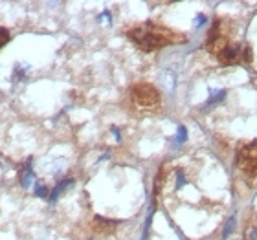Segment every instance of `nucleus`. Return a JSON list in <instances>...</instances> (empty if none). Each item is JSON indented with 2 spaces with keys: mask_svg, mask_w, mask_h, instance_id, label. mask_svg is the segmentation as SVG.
I'll return each mask as SVG.
<instances>
[{
  "mask_svg": "<svg viewBox=\"0 0 257 240\" xmlns=\"http://www.w3.org/2000/svg\"><path fill=\"white\" fill-rule=\"evenodd\" d=\"M128 37L133 39L134 44L138 48L145 50V52H153V50H158L162 46H167V44H173L177 35L169 30L162 26H155V24H142V26H136L128 32Z\"/></svg>",
  "mask_w": 257,
  "mask_h": 240,
  "instance_id": "1",
  "label": "nucleus"
},
{
  "mask_svg": "<svg viewBox=\"0 0 257 240\" xmlns=\"http://www.w3.org/2000/svg\"><path fill=\"white\" fill-rule=\"evenodd\" d=\"M133 99L136 101V105L140 107H155L160 101V94L156 90L155 86L151 85H134L133 88Z\"/></svg>",
  "mask_w": 257,
  "mask_h": 240,
  "instance_id": "2",
  "label": "nucleus"
},
{
  "mask_svg": "<svg viewBox=\"0 0 257 240\" xmlns=\"http://www.w3.org/2000/svg\"><path fill=\"white\" fill-rule=\"evenodd\" d=\"M237 165L241 167L246 174H255L257 172V143H248L242 147L239 152V161Z\"/></svg>",
  "mask_w": 257,
  "mask_h": 240,
  "instance_id": "3",
  "label": "nucleus"
},
{
  "mask_svg": "<svg viewBox=\"0 0 257 240\" xmlns=\"http://www.w3.org/2000/svg\"><path fill=\"white\" fill-rule=\"evenodd\" d=\"M72 183H74V180H70V178H66V180H63V181H61L59 185H57V187H55V189H54V192H52V196H50V202L54 203V202H55V198L59 196V194H61V191H63L64 187L72 185Z\"/></svg>",
  "mask_w": 257,
  "mask_h": 240,
  "instance_id": "4",
  "label": "nucleus"
},
{
  "mask_svg": "<svg viewBox=\"0 0 257 240\" xmlns=\"http://www.w3.org/2000/svg\"><path fill=\"white\" fill-rule=\"evenodd\" d=\"M33 183V172L32 169H26V171H22V176H21V185L24 189H30Z\"/></svg>",
  "mask_w": 257,
  "mask_h": 240,
  "instance_id": "5",
  "label": "nucleus"
},
{
  "mask_svg": "<svg viewBox=\"0 0 257 240\" xmlns=\"http://www.w3.org/2000/svg\"><path fill=\"white\" fill-rule=\"evenodd\" d=\"M233 229H235V216H230L228 218V222H226L224 229H222V238H230V235L233 233Z\"/></svg>",
  "mask_w": 257,
  "mask_h": 240,
  "instance_id": "6",
  "label": "nucleus"
},
{
  "mask_svg": "<svg viewBox=\"0 0 257 240\" xmlns=\"http://www.w3.org/2000/svg\"><path fill=\"white\" fill-rule=\"evenodd\" d=\"M226 97V92L220 90V92H211V97L208 99V105H215V103H219L220 99H224Z\"/></svg>",
  "mask_w": 257,
  "mask_h": 240,
  "instance_id": "7",
  "label": "nucleus"
},
{
  "mask_svg": "<svg viewBox=\"0 0 257 240\" xmlns=\"http://www.w3.org/2000/svg\"><path fill=\"white\" fill-rule=\"evenodd\" d=\"M8 43H10V32L6 28H0V48H4Z\"/></svg>",
  "mask_w": 257,
  "mask_h": 240,
  "instance_id": "8",
  "label": "nucleus"
},
{
  "mask_svg": "<svg viewBox=\"0 0 257 240\" xmlns=\"http://www.w3.org/2000/svg\"><path fill=\"white\" fill-rule=\"evenodd\" d=\"M48 194V191H46V187L44 185H35V196H46Z\"/></svg>",
  "mask_w": 257,
  "mask_h": 240,
  "instance_id": "9",
  "label": "nucleus"
},
{
  "mask_svg": "<svg viewBox=\"0 0 257 240\" xmlns=\"http://www.w3.org/2000/svg\"><path fill=\"white\" fill-rule=\"evenodd\" d=\"M186 136H188V134H186V128L184 127L178 128V138H177L178 143H184V141H186Z\"/></svg>",
  "mask_w": 257,
  "mask_h": 240,
  "instance_id": "10",
  "label": "nucleus"
},
{
  "mask_svg": "<svg viewBox=\"0 0 257 240\" xmlns=\"http://www.w3.org/2000/svg\"><path fill=\"white\" fill-rule=\"evenodd\" d=\"M248 240H257V229L248 231Z\"/></svg>",
  "mask_w": 257,
  "mask_h": 240,
  "instance_id": "11",
  "label": "nucleus"
}]
</instances>
